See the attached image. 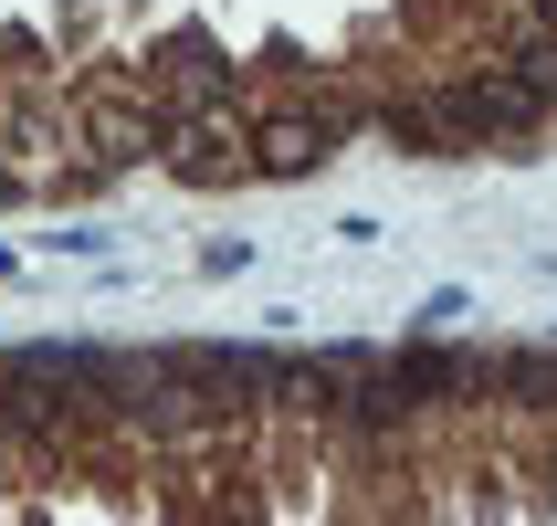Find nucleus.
<instances>
[{"mask_svg": "<svg viewBox=\"0 0 557 526\" xmlns=\"http://www.w3.org/2000/svg\"><path fill=\"white\" fill-rule=\"evenodd\" d=\"M463 295H453V284H442V295H432V306H421V316H410V338H453V327H463Z\"/></svg>", "mask_w": 557, "mask_h": 526, "instance_id": "obj_1", "label": "nucleus"}]
</instances>
